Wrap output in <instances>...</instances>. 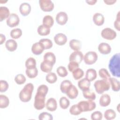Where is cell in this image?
Returning a JSON list of instances; mask_svg holds the SVG:
<instances>
[{"mask_svg": "<svg viewBox=\"0 0 120 120\" xmlns=\"http://www.w3.org/2000/svg\"><path fill=\"white\" fill-rule=\"evenodd\" d=\"M109 68L112 75L120 77V54H114L110 60Z\"/></svg>", "mask_w": 120, "mask_h": 120, "instance_id": "1", "label": "cell"}, {"mask_svg": "<svg viewBox=\"0 0 120 120\" xmlns=\"http://www.w3.org/2000/svg\"><path fill=\"white\" fill-rule=\"evenodd\" d=\"M34 90L32 83L26 84L19 93V98L23 102H28L31 98L32 93Z\"/></svg>", "mask_w": 120, "mask_h": 120, "instance_id": "2", "label": "cell"}, {"mask_svg": "<svg viewBox=\"0 0 120 120\" xmlns=\"http://www.w3.org/2000/svg\"><path fill=\"white\" fill-rule=\"evenodd\" d=\"M110 83L109 80L102 79L96 81L94 83L96 91L99 94H102L105 91H107L110 89Z\"/></svg>", "mask_w": 120, "mask_h": 120, "instance_id": "3", "label": "cell"}, {"mask_svg": "<svg viewBox=\"0 0 120 120\" xmlns=\"http://www.w3.org/2000/svg\"><path fill=\"white\" fill-rule=\"evenodd\" d=\"M82 112L91 111L95 109L96 105L92 100L88 99L87 101H81L77 104Z\"/></svg>", "mask_w": 120, "mask_h": 120, "instance_id": "4", "label": "cell"}, {"mask_svg": "<svg viewBox=\"0 0 120 120\" xmlns=\"http://www.w3.org/2000/svg\"><path fill=\"white\" fill-rule=\"evenodd\" d=\"M98 56L95 52L90 51L86 52L83 56L85 63L87 65H92L95 63L98 60Z\"/></svg>", "mask_w": 120, "mask_h": 120, "instance_id": "5", "label": "cell"}, {"mask_svg": "<svg viewBox=\"0 0 120 120\" xmlns=\"http://www.w3.org/2000/svg\"><path fill=\"white\" fill-rule=\"evenodd\" d=\"M45 97L36 93L35 96L34 106L35 109L38 110L43 109L45 106Z\"/></svg>", "mask_w": 120, "mask_h": 120, "instance_id": "6", "label": "cell"}, {"mask_svg": "<svg viewBox=\"0 0 120 120\" xmlns=\"http://www.w3.org/2000/svg\"><path fill=\"white\" fill-rule=\"evenodd\" d=\"M101 35L103 38L109 40L114 39L117 36L116 32L110 28L104 29L101 32Z\"/></svg>", "mask_w": 120, "mask_h": 120, "instance_id": "7", "label": "cell"}, {"mask_svg": "<svg viewBox=\"0 0 120 120\" xmlns=\"http://www.w3.org/2000/svg\"><path fill=\"white\" fill-rule=\"evenodd\" d=\"M39 3L41 9L45 12H50L54 8V4L51 0H39Z\"/></svg>", "mask_w": 120, "mask_h": 120, "instance_id": "8", "label": "cell"}, {"mask_svg": "<svg viewBox=\"0 0 120 120\" xmlns=\"http://www.w3.org/2000/svg\"><path fill=\"white\" fill-rule=\"evenodd\" d=\"M20 22V19L16 14L12 13L7 19V24L10 27H14L17 26Z\"/></svg>", "mask_w": 120, "mask_h": 120, "instance_id": "9", "label": "cell"}, {"mask_svg": "<svg viewBox=\"0 0 120 120\" xmlns=\"http://www.w3.org/2000/svg\"><path fill=\"white\" fill-rule=\"evenodd\" d=\"M83 59V55L80 51H74L69 56V61H74L80 63Z\"/></svg>", "mask_w": 120, "mask_h": 120, "instance_id": "10", "label": "cell"}, {"mask_svg": "<svg viewBox=\"0 0 120 120\" xmlns=\"http://www.w3.org/2000/svg\"><path fill=\"white\" fill-rule=\"evenodd\" d=\"M56 21L57 22L61 25L65 24L68 20V16L65 12H60L56 15Z\"/></svg>", "mask_w": 120, "mask_h": 120, "instance_id": "11", "label": "cell"}, {"mask_svg": "<svg viewBox=\"0 0 120 120\" xmlns=\"http://www.w3.org/2000/svg\"><path fill=\"white\" fill-rule=\"evenodd\" d=\"M55 43L59 45H62L65 44L67 41V37L63 33H59L55 35L54 37Z\"/></svg>", "mask_w": 120, "mask_h": 120, "instance_id": "12", "label": "cell"}, {"mask_svg": "<svg viewBox=\"0 0 120 120\" xmlns=\"http://www.w3.org/2000/svg\"><path fill=\"white\" fill-rule=\"evenodd\" d=\"M44 50V46L39 42L34 43L31 47V51L32 53L35 55L40 54L43 52Z\"/></svg>", "mask_w": 120, "mask_h": 120, "instance_id": "13", "label": "cell"}, {"mask_svg": "<svg viewBox=\"0 0 120 120\" xmlns=\"http://www.w3.org/2000/svg\"><path fill=\"white\" fill-rule=\"evenodd\" d=\"M45 106L47 110L50 112L55 111L57 108V103L56 99L52 98H50L47 100Z\"/></svg>", "mask_w": 120, "mask_h": 120, "instance_id": "14", "label": "cell"}, {"mask_svg": "<svg viewBox=\"0 0 120 120\" xmlns=\"http://www.w3.org/2000/svg\"><path fill=\"white\" fill-rule=\"evenodd\" d=\"M19 11L23 16H27L30 12L31 6L28 3L23 2L20 5Z\"/></svg>", "mask_w": 120, "mask_h": 120, "instance_id": "15", "label": "cell"}, {"mask_svg": "<svg viewBox=\"0 0 120 120\" xmlns=\"http://www.w3.org/2000/svg\"><path fill=\"white\" fill-rule=\"evenodd\" d=\"M98 50L99 52L103 54H108L110 53L111 51V46L106 43H101L98 46Z\"/></svg>", "mask_w": 120, "mask_h": 120, "instance_id": "16", "label": "cell"}, {"mask_svg": "<svg viewBox=\"0 0 120 120\" xmlns=\"http://www.w3.org/2000/svg\"><path fill=\"white\" fill-rule=\"evenodd\" d=\"M78 86L82 90L84 91L90 89V82L86 78H83L78 82Z\"/></svg>", "mask_w": 120, "mask_h": 120, "instance_id": "17", "label": "cell"}, {"mask_svg": "<svg viewBox=\"0 0 120 120\" xmlns=\"http://www.w3.org/2000/svg\"><path fill=\"white\" fill-rule=\"evenodd\" d=\"M93 21L94 23L98 26L103 25L105 22V17L104 15L99 13H96L93 15Z\"/></svg>", "mask_w": 120, "mask_h": 120, "instance_id": "18", "label": "cell"}, {"mask_svg": "<svg viewBox=\"0 0 120 120\" xmlns=\"http://www.w3.org/2000/svg\"><path fill=\"white\" fill-rule=\"evenodd\" d=\"M66 94L69 98L73 99L77 97L78 91L77 88L75 85H72L68 89Z\"/></svg>", "mask_w": 120, "mask_h": 120, "instance_id": "19", "label": "cell"}, {"mask_svg": "<svg viewBox=\"0 0 120 120\" xmlns=\"http://www.w3.org/2000/svg\"><path fill=\"white\" fill-rule=\"evenodd\" d=\"M111 102V97L107 94L102 95L99 99V104L103 107L107 106Z\"/></svg>", "mask_w": 120, "mask_h": 120, "instance_id": "20", "label": "cell"}, {"mask_svg": "<svg viewBox=\"0 0 120 120\" xmlns=\"http://www.w3.org/2000/svg\"><path fill=\"white\" fill-rule=\"evenodd\" d=\"M53 64L51 63L43 61L40 64V69L42 71L45 73H49L50 72L53 68Z\"/></svg>", "mask_w": 120, "mask_h": 120, "instance_id": "21", "label": "cell"}, {"mask_svg": "<svg viewBox=\"0 0 120 120\" xmlns=\"http://www.w3.org/2000/svg\"><path fill=\"white\" fill-rule=\"evenodd\" d=\"M5 46L8 51L14 52L17 47V43L14 39H9L6 42Z\"/></svg>", "mask_w": 120, "mask_h": 120, "instance_id": "22", "label": "cell"}, {"mask_svg": "<svg viewBox=\"0 0 120 120\" xmlns=\"http://www.w3.org/2000/svg\"><path fill=\"white\" fill-rule=\"evenodd\" d=\"M9 9L5 6L0 7V21L8 18L10 15Z\"/></svg>", "mask_w": 120, "mask_h": 120, "instance_id": "23", "label": "cell"}, {"mask_svg": "<svg viewBox=\"0 0 120 120\" xmlns=\"http://www.w3.org/2000/svg\"><path fill=\"white\" fill-rule=\"evenodd\" d=\"M70 47L75 51H79L82 46V44L80 40L77 39H72L69 41Z\"/></svg>", "mask_w": 120, "mask_h": 120, "instance_id": "24", "label": "cell"}, {"mask_svg": "<svg viewBox=\"0 0 120 120\" xmlns=\"http://www.w3.org/2000/svg\"><path fill=\"white\" fill-rule=\"evenodd\" d=\"M97 76V72L96 70L93 68H89L87 69L86 72L85 78H86L90 82L94 80L96 78Z\"/></svg>", "mask_w": 120, "mask_h": 120, "instance_id": "25", "label": "cell"}, {"mask_svg": "<svg viewBox=\"0 0 120 120\" xmlns=\"http://www.w3.org/2000/svg\"><path fill=\"white\" fill-rule=\"evenodd\" d=\"M54 23V20L53 17L50 15H45L43 19V25L45 26L50 28Z\"/></svg>", "mask_w": 120, "mask_h": 120, "instance_id": "26", "label": "cell"}, {"mask_svg": "<svg viewBox=\"0 0 120 120\" xmlns=\"http://www.w3.org/2000/svg\"><path fill=\"white\" fill-rule=\"evenodd\" d=\"M44 60L54 64L56 62V57L52 52H47L44 55Z\"/></svg>", "mask_w": 120, "mask_h": 120, "instance_id": "27", "label": "cell"}, {"mask_svg": "<svg viewBox=\"0 0 120 120\" xmlns=\"http://www.w3.org/2000/svg\"><path fill=\"white\" fill-rule=\"evenodd\" d=\"M110 85L112 90L114 91H119L120 90V82L119 80L113 77H110L109 79Z\"/></svg>", "mask_w": 120, "mask_h": 120, "instance_id": "28", "label": "cell"}, {"mask_svg": "<svg viewBox=\"0 0 120 120\" xmlns=\"http://www.w3.org/2000/svg\"><path fill=\"white\" fill-rule=\"evenodd\" d=\"M73 84L72 82L68 80H65L63 81L60 85V89L61 91L66 94L68 89L71 86H72Z\"/></svg>", "mask_w": 120, "mask_h": 120, "instance_id": "29", "label": "cell"}, {"mask_svg": "<svg viewBox=\"0 0 120 120\" xmlns=\"http://www.w3.org/2000/svg\"><path fill=\"white\" fill-rule=\"evenodd\" d=\"M37 31L38 34L41 36H46L50 33V28H47L44 25H40L38 28Z\"/></svg>", "mask_w": 120, "mask_h": 120, "instance_id": "30", "label": "cell"}, {"mask_svg": "<svg viewBox=\"0 0 120 120\" xmlns=\"http://www.w3.org/2000/svg\"><path fill=\"white\" fill-rule=\"evenodd\" d=\"M25 73L29 78H33L38 75V70L36 67L31 68H27L25 71Z\"/></svg>", "mask_w": 120, "mask_h": 120, "instance_id": "31", "label": "cell"}, {"mask_svg": "<svg viewBox=\"0 0 120 120\" xmlns=\"http://www.w3.org/2000/svg\"><path fill=\"white\" fill-rule=\"evenodd\" d=\"M9 104L8 98L5 95H0V108H5L7 107Z\"/></svg>", "mask_w": 120, "mask_h": 120, "instance_id": "32", "label": "cell"}, {"mask_svg": "<svg viewBox=\"0 0 120 120\" xmlns=\"http://www.w3.org/2000/svg\"><path fill=\"white\" fill-rule=\"evenodd\" d=\"M116 116L115 112L112 109L106 110L104 113V117L107 120H111L115 118Z\"/></svg>", "mask_w": 120, "mask_h": 120, "instance_id": "33", "label": "cell"}, {"mask_svg": "<svg viewBox=\"0 0 120 120\" xmlns=\"http://www.w3.org/2000/svg\"><path fill=\"white\" fill-rule=\"evenodd\" d=\"M60 107L63 109H66L70 105L69 100L65 97H62L59 100Z\"/></svg>", "mask_w": 120, "mask_h": 120, "instance_id": "34", "label": "cell"}, {"mask_svg": "<svg viewBox=\"0 0 120 120\" xmlns=\"http://www.w3.org/2000/svg\"><path fill=\"white\" fill-rule=\"evenodd\" d=\"M48 91V87L45 84H42L38 86L37 89V93L39 95L45 97Z\"/></svg>", "mask_w": 120, "mask_h": 120, "instance_id": "35", "label": "cell"}, {"mask_svg": "<svg viewBox=\"0 0 120 120\" xmlns=\"http://www.w3.org/2000/svg\"><path fill=\"white\" fill-rule=\"evenodd\" d=\"M83 91V96L86 99L90 100H95L96 99L95 93L90 89Z\"/></svg>", "mask_w": 120, "mask_h": 120, "instance_id": "36", "label": "cell"}, {"mask_svg": "<svg viewBox=\"0 0 120 120\" xmlns=\"http://www.w3.org/2000/svg\"><path fill=\"white\" fill-rule=\"evenodd\" d=\"M10 36L14 39H17L22 35V31L19 28H15L12 30L10 33Z\"/></svg>", "mask_w": 120, "mask_h": 120, "instance_id": "37", "label": "cell"}, {"mask_svg": "<svg viewBox=\"0 0 120 120\" xmlns=\"http://www.w3.org/2000/svg\"><path fill=\"white\" fill-rule=\"evenodd\" d=\"M45 79L49 83H54L57 80V76L55 73L53 72H49L46 75Z\"/></svg>", "mask_w": 120, "mask_h": 120, "instance_id": "38", "label": "cell"}, {"mask_svg": "<svg viewBox=\"0 0 120 120\" xmlns=\"http://www.w3.org/2000/svg\"><path fill=\"white\" fill-rule=\"evenodd\" d=\"M72 75L74 78L76 80H78L83 76L84 72L81 68H77L72 72Z\"/></svg>", "mask_w": 120, "mask_h": 120, "instance_id": "39", "label": "cell"}, {"mask_svg": "<svg viewBox=\"0 0 120 120\" xmlns=\"http://www.w3.org/2000/svg\"><path fill=\"white\" fill-rule=\"evenodd\" d=\"M39 42H40L44 46L45 49H48L52 48V43L51 40L48 38H42L39 40Z\"/></svg>", "mask_w": 120, "mask_h": 120, "instance_id": "40", "label": "cell"}, {"mask_svg": "<svg viewBox=\"0 0 120 120\" xmlns=\"http://www.w3.org/2000/svg\"><path fill=\"white\" fill-rule=\"evenodd\" d=\"M25 67L26 68H31L36 67V60L32 58H29L25 61Z\"/></svg>", "mask_w": 120, "mask_h": 120, "instance_id": "41", "label": "cell"}, {"mask_svg": "<svg viewBox=\"0 0 120 120\" xmlns=\"http://www.w3.org/2000/svg\"><path fill=\"white\" fill-rule=\"evenodd\" d=\"M98 74L99 76L104 79L109 80V79L111 77L110 74L107 70L105 68H103L100 69L98 71Z\"/></svg>", "mask_w": 120, "mask_h": 120, "instance_id": "42", "label": "cell"}, {"mask_svg": "<svg viewBox=\"0 0 120 120\" xmlns=\"http://www.w3.org/2000/svg\"><path fill=\"white\" fill-rule=\"evenodd\" d=\"M69 112L71 114L73 115H78L82 112L79 108L77 104H75L71 106L69 109Z\"/></svg>", "mask_w": 120, "mask_h": 120, "instance_id": "43", "label": "cell"}, {"mask_svg": "<svg viewBox=\"0 0 120 120\" xmlns=\"http://www.w3.org/2000/svg\"><path fill=\"white\" fill-rule=\"evenodd\" d=\"M57 73L60 76L62 77H66L68 74L67 69L63 66L59 67L57 69Z\"/></svg>", "mask_w": 120, "mask_h": 120, "instance_id": "44", "label": "cell"}, {"mask_svg": "<svg viewBox=\"0 0 120 120\" xmlns=\"http://www.w3.org/2000/svg\"><path fill=\"white\" fill-rule=\"evenodd\" d=\"M38 119L39 120H52L53 117L51 114L47 112H42L39 115Z\"/></svg>", "mask_w": 120, "mask_h": 120, "instance_id": "45", "label": "cell"}, {"mask_svg": "<svg viewBox=\"0 0 120 120\" xmlns=\"http://www.w3.org/2000/svg\"><path fill=\"white\" fill-rule=\"evenodd\" d=\"M15 81L17 84L21 85L25 83L26 82V78L23 75L18 74L15 76Z\"/></svg>", "mask_w": 120, "mask_h": 120, "instance_id": "46", "label": "cell"}, {"mask_svg": "<svg viewBox=\"0 0 120 120\" xmlns=\"http://www.w3.org/2000/svg\"><path fill=\"white\" fill-rule=\"evenodd\" d=\"M102 118V113L100 111H95L91 114V119L92 120H100Z\"/></svg>", "mask_w": 120, "mask_h": 120, "instance_id": "47", "label": "cell"}, {"mask_svg": "<svg viewBox=\"0 0 120 120\" xmlns=\"http://www.w3.org/2000/svg\"><path fill=\"white\" fill-rule=\"evenodd\" d=\"M9 85L7 81L1 80L0 81V91L1 92H5L8 88Z\"/></svg>", "mask_w": 120, "mask_h": 120, "instance_id": "48", "label": "cell"}, {"mask_svg": "<svg viewBox=\"0 0 120 120\" xmlns=\"http://www.w3.org/2000/svg\"><path fill=\"white\" fill-rule=\"evenodd\" d=\"M79 64L74 62V61H70L68 64V69L70 72H73L77 68H79Z\"/></svg>", "mask_w": 120, "mask_h": 120, "instance_id": "49", "label": "cell"}, {"mask_svg": "<svg viewBox=\"0 0 120 120\" xmlns=\"http://www.w3.org/2000/svg\"><path fill=\"white\" fill-rule=\"evenodd\" d=\"M119 13L120 12H119L117 16V19L114 22V26L115 28L118 30V31H120V16H119Z\"/></svg>", "mask_w": 120, "mask_h": 120, "instance_id": "50", "label": "cell"}, {"mask_svg": "<svg viewBox=\"0 0 120 120\" xmlns=\"http://www.w3.org/2000/svg\"><path fill=\"white\" fill-rule=\"evenodd\" d=\"M104 2L107 5H112L116 2V0H104Z\"/></svg>", "mask_w": 120, "mask_h": 120, "instance_id": "51", "label": "cell"}, {"mask_svg": "<svg viewBox=\"0 0 120 120\" xmlns=\"http://www.w3.org/2000/svg\"><path fill=\"white\" fill-rule=\"evenodd\" d=\"M0 44H2L6 40V37L4 35H3L2 34H0Z\"/></svg>", "mask_w": 120, "mask_h": 120, "instance_id": "52", "label": "cell"}, {"mask_svg": "<svg viewBox=\"0 0 120 120\" xmlns=\"http://www.w3.org/2000/svg\"><path fill=\"white\" fill-rule=\"evenodd\" d=\"M97 0H86V2L89 5H94L96 2Z\"/></svg>", "mask_w": 120, "mask_h": 120, "instance_id": "53", "label": "cell"}]
</instances>
